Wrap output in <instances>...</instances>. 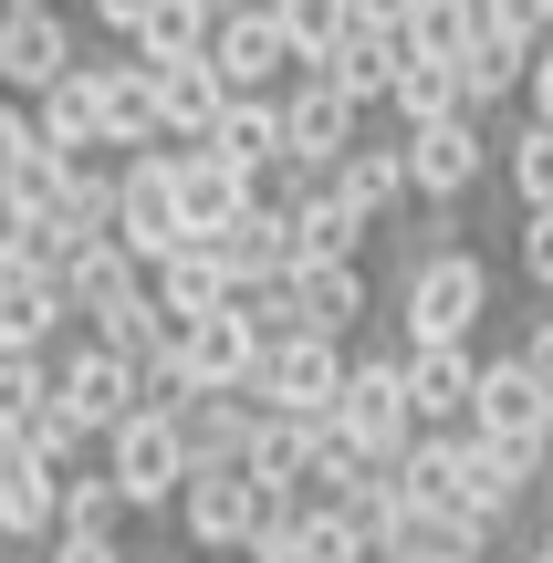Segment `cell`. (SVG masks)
Returning <instances> with one entry per match:
<instances>
[{
  "label": "cell",
  "mask_w": 553,
  "mask_h": 563,
  "mask_svg": "<svg viewBox=\"0 0 553 563\" xmlns=\"http://www.w3.org/2000/svg\"><path fill=\"white\" fill-rule=\"evenodd\" d=\"M480 313H491V262L471 241H450V251L397 272V344H471Z\"/></svg>",
  "instance_id": "6da1fadb"
},
{
  "label": "cell",
  "mask_w": 553,
  "mask_h": 563,
  "mask_svg": "<svg viewBox=\"0 0 553 563\" xmlns=\"http://www.w3.org/2000/svg\"><path fill=\"white\" fill-rule=\"evenodd\" d=\"M283 511H292V490H272L262 470H199L188 501H178V522H188V543H199V553H251Z\"/></svg>",
  "instance_id": "7a4b0ae2"
},
{
  "label": "cell",
  "mask_w": 553,
  "mask_h": 563,
  "mask_svg": "<svg viewBox=\"0 0 553 563\" xmlns=\"http://www.w3.org/2000/svg\"><path fill=\"white\" fill-rule=\"evenodd\" d=\"M334 428H345L366 460H408L418 439V386H408V344L397 355H355L345 397H334Z\"/></svg>",
  "instance_id": "3957f363"
},
{
  "label": "cell",
  "mask_w": 553,
  "mask_h": 563,
  "mask_svg": "<svg viewBox=\"0 0 553 563\" xmlns=\"http://www.w3.org/2000/svg\"><path fill=\"white\" fill-rule=\"evenodd\" d=\"M104 470L125 481V501L136 511H167V501H188V481H199V460H188V428H178V407H136V418L104 439Z\"/></svg>",
  "instance_id": "277c9868"
},
{
  "label": "cell",
  "mask_w": 553,
  "mask_h": 563,
  "mask_svg": "<svg viewBox=\"0 0 553 563\" xmlns=\"http://www.w3.org/2000/svg\"><path fill=\"white\" fill-rule=\"evenodd\" d=\"M553 439H522V428H460V511H480L491 532H512L522 490L543 481Z\"/></svg>",
  "instance_id": "5b68a950"
},
{
  "label": "cell",
  "mask_w": 553,
  "mask_h": 563,
  "mask_svg": "<svg viewBox=\"0 0 553 563\" xmlns=\"http://www.w3.org/2000/svg\"><path fill=\"white\" fill-rule=\"evenodd\" d=\"M345 376H355L345 334H313V323H303V334L262 344V386H251V397H262V407H303V418H334Z\"/></svg>",
  "instance_id": "8992f818"
},
{
  "label": "cell",
  "mask_w": 553,
  "mask_h": 563,
  "mask_svg": "<svg viewBox=\"0 0 553 563\" xmlns=\"http://www.w3.org/2000/svg\"><path fill=\"white\" fill-rule=\"evenodd\" d=\"M408 178H418V209H460L480 178H491V115H439L408 136Z\"/></svg>",
  "instance_id": "52a82bcc"
},
{
  "label": "cell",
  "mask_w": 553,
  "mask_h": 563,
  "mask_svg": "<svg viewBox=\"0 0 553 563\" xmlns=\"http://www.w3.org/2000/svg\"><path fill=\"white\" fill-rule=\"evenodd\" d=\"M178 376L199 386V397H251V386H262V323H251L241 302L199 313V323L178 334Z\"/></svg>",
  "instance_id": "ba28073f"
},
{
  "label": "cell",
  "mask_w": 553,
  "mask_h": 563,
  "mask_svg": "<svg viewBox=\"0 0 553 563\" xmlns=\"http://www.w3.org/2000/svg\"><path fill=\"white\" fill-rule=\"evenodd\" d=\"M74 63H84V42H74V11H63V0H42V11H0V84H11L21 104L53 95Z\"/></svg>",
  "instance_id": "9c48e42d"
},
{
  "label": "cell",
  "mask_w": 553,
  "mask_h": 563,
  "mask_svg": "<svg viewBox=\"0 0 553 563\" xmlns=\"http://www.w3.org/2000/svg\"><path fill=\"white\" fill-rule=\"evenodd\" d=\"M209 63H220L230 95H272V84L303 63V42L283 32V11H272V0H251V11H230L220 32H209Z\"/></svg>",
  "instance_id": "30bf717a"
},
{
  "label": "cell",
  "mask_w": 553,
  "mask_h": 563,
  "mask_svg": "<svg viewBox=\"0 0 553 563\" xmlns=\"http://www.w3.org/2000/svg\"><path fill=\"white\" fill-rule=\"evenodd\" d=\"M53 397L74 407V418L95 428V439H115V428H125V418L146 407V376H136V365H125V355H115L104 334H84L74 355H63V386H53Z\"/></svg>",
  "instance_id": "8fae6325"
},
{
  "label": "cell",
  "mask_w": 553,
  "mask_h": 563,
  "mask_svg": "<svg viewBox=\"0 0 553 563\" xmlns=\"http://www.w3.org/2000/svg\"><path fill=\"white\" fill-rule=\"evenodd\" d=\"M167 167H178L188 241H230V220H241V209L262 199V178H251V167H230L220 146H167Z\"/></svg>",
  "instance_id": "7c38bea8"
},
{
  "label": "cell",
  "mask_w": 553,
  "mask_h": 563,
  "mask_svg": "<svg viewBox=\"0 0 553 563\" xmlns=\"http://www.w3.org/2000/svg\"><path fill=\"white\" fill-rule=\"evenodd\" d=\"M63 292H74L84 334H95V323H115L125 302H146V292H157V272H146L125 241H84V251H63Z\"/></svg>",
  "instance_id": "4fadbf2b"
},
{
  "label": "cell",
  "mask_w": 553,
  "mask_h": 563,
  "mask_svg": "<svg viewBox=\"0 0 553 563\" xmlns=\"http://www.w3.org/2000/svg\"><path fill=\"white\" fill-rule=\"evenodd\" d=\"M283 104H292V157H313V167H345L355 146H366V104H355L334 74H303Z\"/></svg>",
  "instance_id": "5bb4252c"
},
{
  "label": "cell",
  "mask_w": 553,
  "mask_h": 563,
  "mask_svg": "<svg viewBox=\"0 0 553 563\" xmlns=\"http://www.w3.org/2000/svg\"><path fill=\"white\" fill-rule=\"evenodd\" d=\"M95 95H104V146H167V95H157V63H136V53H115V63H95Z\"/></svg>",
  "instance_id": "9a60e30c"
},
{
  "label": "cell",
  "mask_w": 553,
  "mask_h": 563,
  "mask_svg": "<svg viewBox=\"0 0 553 563\" xmlns=\"http://www.w3.org/2000/svg\"><path fill=\"white\" fill-rule=\"evenodd\" d=\"M480 365L471 344H408V386H418V428H471L480 407Z\"/></svg>",
  "instance_id": "2e32d148"
},
{
  "label": "cell",
  "mask_w": 553,
  "mask_h": 563,
  "mask_svg": "<svg viewBox=\"0 0 553 563\" xmlns=\"http://www.w3.org/2000/svg\"><path fill=\"white\" fill-rule=\"evenodd\" d=\"M471 428H522V439H553V376H543L533 355H491V365H480Z\"/></svg>",
  "instance_id": "e0dca14e"
},
{
  "label": "cell",
  "mask_w": 553,
  "mask_h": 563,
  "mask_svg": "<svg viewBox=\"0 0 553 563\" xmlns=\"http://www.w3.org/2000/svg\"><path fill=\"white\" fill-rule=\"evenodd\" d=\"M501 553V532L480 522V511H429V501H408V522L387 532V563H491Z\"/></svg>",
  "instance_id": "ac0fdd59"
},
{
  "label": "cell",
  "mask_w": 553,
  "mask_h": 563,
  "mask_svg": "<svg viewBox=\"0 0 553 563\" xmlns=\"http://www.w3.org/2000/svg\"><path fill=\"white\" fill-rule=\"evenodd\" d=\"M115 209H125V167H104V157H63V188H53V230H63V251L115 241Z\"/></svg>",
  "instance_id": "d6986e66"
},
{
  "label": "cell",
  "mask_w": 553,
  "mask_h": 563,
  "mask_svg": "<svg viewBox=\"0 0 553 563\" xmlns=\"http://www.w3.org/2000/svg\"><path fill=\"white\" fill-rule=\"evenodd\" d=\"M63 532V470L53 460H0V543L42 553Z\"/></svg>",
  "instance_id": "ffe728a7"
},
{
  "label": "cell",
  "mask_w": 553,
  "mask_h": 563,
  "mask_svg": "<svg viewBox=\"0 0 553 563\" xmlns=\"http://www.w3.org/2000/svg\"><path fill=\"white\" fill-rule=\"evenodd\" d=\"M157 95H167V146H209V136H220V115L241 104V95L220 84V63H209V53L157 63Z\"/></svg>",
  "instance_id": "44dd1931"
},
{
  "label": "cell",
  "mask_w": 553,
  "mask_h": 563,
  "mask_svg": "<svg viewBox=\"0 0 553 563\" xmlns=\"http://www.w3.org/2000/svg\"><path fill=\"white\" fill-rule=\"evenodd\" d=\"M74 313V292H63V262H32V272H0V344H53Z\"/></svg>",
  "instance_id": "7402d4cb"
},
{
  "label": "cell",
  "mask_w": 553,
  "mask_h": 563,
  "mask_svg": "<svg viewBox=\"0 0 553 563\" xmlns=\"http://www.w3.org/2000/svg\"><path fill=\"white\" fill-rule=\"evenodd\" d=\"M334 188H345V199L366 209L376 230H387V220H408V209H418V178H408V136H387V146H355V157L334 167Z\"/></svg>",
  "instance_id": "603a6c76"
},
{
  "label": "cell",
  "mask_w": 553,
  "mask_h": 563,
  "mask_svg": "<svg viewBox=\"0 0 553 563\" xmlns=\"http://www.w3.org/2000/svg\"><path fill=\"white\" fill-rule=\"evenodd\" d=\"M230 292H241V262H230L220 241H188V251H167V262H157V302H167V313H188V323L220 313Z\"/></svg>",
  "instance_id": "cb8c5ba5"
},
{
  "label": "cell",
  "mask_w": 553,
  "mask_h": 563,
  "mask_svg": "<svg viewBox=\"0 0 553 563\" xmlns=\"http://www.w3.org/2000/svg\"><path fill=\"white\" fill-rule=\"evenodd\" d=\"M209 146H220L230 167H251V178H262V167L292 157V104H283V95H241V104L220 115V136H209Z\"/></svg>",
  "instance_id": "d4e9b609"
},
{
  "label": "cell",
  "mask_w": 553,
  "mask_h": 563,
  "mask_svg": "<svg viewBox=\"0 0 553 563\" xmlns=\"http://www.w3.org/2000/svg\"><path fill=\"white\" fill-rule=\"evenodd\" d=\"M178 428H188V460H199V470H241L251 460V428H262V397H188Z\"/></svg>",
  "instance_id": "484cf974"
},
{
  "label": "cell",
  "mask_w": 553,
  "mask_h": 563,
  "mask_svg": "<svg viewBox=\"0 0 553 563\" xmlns=\"http://www.w3.org/2000/svg\"><path fill=\"white\" fill-rule=\"evenodd\" d=\"M366 241H376V220L345 188H313V199L292 209V251H303V262H366Z\"/></svg>",
  "instance_id": "4316f807"
},
{
  "label": "cell",
  "mask_w": 553,
  "mask_h": 563,
  "mask_svg": "<svg viewBox=\"0 0 553 563\" xmlns=\"http://www.w3.org/2000/svg\"><path fill=\"white\" fill-rule=\"evenodd\" d=\"M303 74H334L355 104H387L397 95V74H408V32H387V21H366V32L345 42L334 63H303Z\"/></svg>",
  "instance_id": "83f0119b"
},
{
  "label": "cell",
  "mask_w": 553,
  "mask_h": 563,
  "mask_svg": "<svg viewBox=\"0 0 553 563\" xmlns=\"http://www.w3.org/2000/svg\"><path fill=\"white\" fill-rule=\"evenodd\" d=\"M42 125H53L63 157H104V95H95V63H74V74L53 84V95H32Z\"/></svg>",
  "instance_id": "f1b7e54d"
},
{
  "label": "cell",
  "mask_w": 553,
  "mask_h": 563,
  "mask_svg": "<svg viewBox=\"0 0 553 563\" xmlns=\"http://www.w3.org/2000/svg\"><path fill=\"white\" fill-rule=\"evenodd\" d=\"M366 313H376L366 262H303V323H313V334H355Z\"/></svg>",
  "instance_id": "f546056e"
},
{
  "label": "cell",
  "mask_w": 553,
  "mask_h": 563,
  "mask_svg": "<svg viewBox=\"0 0 553 563\" xmlns=\"http://www.w3.org/2000/svg\"><path fill=\"white\" fill-rule=\"evenodd\" d=\"M387 115H397V136H418V125H439V115H471V95H460V63H418V53H408V74H397Z\"/></svg>",
  "instance_id": "4dcf8cb0"
},
{
  "label": "cell",
  "mask_w": 553,
  "mask_h": 563,
  "mask_svg": "<svg viewBox=\"0 0 553 563\" xmlns=\"http://www.w3.org/2000/svg\"><path fill=\"white\" fill-rule=\"evenodd\" d=\"M220 251H230L241 272H303V251H292V209H283V199H251L241 220H230Z\"/></svg>",
  "instance_id": "1f68e13d"
},
{
  "label": "cell",
  "mask_w": 553,
  "mask_h": 563,
  "mask_svg": "<svg viewBox=\"0 0 553 563\" xmlns=\"http://www.w3.org/2000/svg\"><path fill=\"white\" fill-rule=\"evenodd\" d=\"M522 84H533V53H522V42L480 32L471 53H460V95H471V115H501V95H522Z\"/></svg>",
  "instance_id": "d6a6232c"
},
{
  "label": "cell",
  "mask_w": 553,
  "mask_h": 563,
  "mask_svg": "<svg viewBox=\"0 0 553 563\" xmlns=\"http://www.w3.org/2000/svg\"><path fill=\"white\" fill-rule=\"evenodd\" d=\"M209 32H220V11H209V0H157V11H146V32L125 42V53H136V63H188V53H209Z\"/></svg>",
  "instance_id": "836d02e7"
},
{
  "label": "cell",
  "mask_w": 553,
  "mask_h": 563,
  "mask_svg": "<svg viewBox=\"0 0 553 563\" xmlns=\"http://www.w3.org/2000/svg\"><path fill=\"white\" fill-rule=\"evenodd\" d=\"M283 11V32L303 42V63H334L355 32H366V0H272Z\"/></svg>",
  "instance_id": "e575fe53"
},
{
  "label": "cell",
  "mask_w": 553,
  "mask_h": 563,
  "mask_svg": "<svg viewBox=\"0 0 553 563\" xmlns=\"http://www.w3.org/2000/svg\"><path fill=\"white\" fill-rule=\"evenodd\" d=\"M501 178H512L522 209H553V115H522L501 136Z\"/></svg>",
  "instance_id": "d590c367"
},
{
  "label": "cell",
  "mask_w": 553,
  "mask_h": 563,
  "mask_svg": "<svg viewBox=\"0 0 553 563\" xmlns=\"http://www.w3.org/2000/svg\"><path fill=\"white\" fill-rule=\"evenodd\" d=\"M471 42H480V0H418V21H408L418 63H460Z\"/></svg>",
  "instance_id": "8d00e7d4"
},
{
  "label": "cell",
  "mask_w": 553,
  "mask_h": 563,
  "mask_svg": "<svg viewBox=\"0 0 553 563\" xmlns=\"http://www.w3.org/2000/svg\"><path fill=\"white\" fill-rule=\"evenodd\" d=\"M125 511H136V501H125L115 470H63V532H115Z\"/></svg>",
  "instance_id": "74e56055"
},
{
  "label": "cell",
  "mask_w": 553,
  "mask_h": 563,
  "mask_svg": "<svg viewBox=\"0 0 553 563\" xmlns=\"http://www.w3.org/2000/svg\"><path fill=\"white\" fill-rule=\"evenodd\" d=\"M480 32H491V42H522V53H543V42H553V11H543V0H480Z\"/></svg>",
  "instance_id": "f35d334b"
},
{
  "label": "cell",
  "mask_w": 553,
  "mask_h": 563,
  "mask_svg": "<svg viewBox=\"0 0 553 563\" xmlns=\"http://www.w3.org/2000/svg\"><path fill=\"white\" fill-rule=\"evenodd\" d=\"M522 282L553 292V209H522Z\"/></svg>",
  "instance_id": "ab89813d"
},
{
  "label": "cell",
  "mask_w": 553,
  "mask_h": 563,
  "mask_svg": "<svg viewBox=\"0 0 553 563\" xmlns=\"http://www.w3.org/2000/svg\"><path fill=\"white\" fill-rule=\"evenodd\" d=\"M42 553H53V563H136V553L115 543V532H53Z\"/></svg>",
  "instance_id": "60d3db41"
},
{
  "label": "cell",
  "mask_w": 553,
  "mask_h": 563,
  "mask_svg": "<svg viewBox=\"0 0 553 563\" xmlns=\"http://www.w3.org/2000/svg\"><path fill=\"white\" fill-rule=\"evenodd\" d=\"M146 11H157V0H95V11H84V21H104V32H115V42H136V32H146Z\"/></svg>",
  "instance_id": "b9f144b4"
},
{
  "label": "cell",
  "mask_w": 553,
  "mask_h": 563,
  "mask_svg": "<svg viewBox=\"0 0 553 563\" xmlns=\"http://www.w3.org/2000/svg\"><path fill=\"white\" fill-rule=\"evenodd\" d=\"M522 95H533V115H553V42L533 53V84H522Z\"/></svg>",
  "instance_id": "7bdbcfd3"
},
{
  "label": "cell",
  "mask_w": 553,
  "mask_h": 563,
  "mask_svg": "<svg viewBox=\"0 0 553 563\" xmlns=\"http://www.w3.org/2000/svg\"><path fill=\"white\" fill-rule=\"evenodd\" d=\"M366 21H387V32H408V21H418V0H366Z\"/></svg>",
  "instance_id": "ee69618b"
},
{
  "label": "cell",
  "mask_w": 553,
  "mask_h": 563,
  "mask_svg": "<svg viewBox=\"0 0 553 563\" xmlns=\"http://www.w3.org/2000/svg\"><path fill=\"white\" fill-rule=\"evenodd\" d=\"M522 355H533V365H543V376H553V313L533 323V334H522Z\"/></svg>",
  "instance_id": "f6af8a7d"
},
{
  "label": "cell",
  "mask_w": 553,
  "mask_h": 563,
  "mask_svg": "<svg viewBox=\"0 0 553 563\" xmlns=\"http://www.w3.org/2000/svg\"><path fill=\"white\" fill-rule=\"evenodd\" d=\"M0 11H42V0H0ZM63 11H74V0H63Z\"/></svg>",
  "instance_id": "bcb514c9"
},
{
  "label": "cell",
  "mask_w": 553,
  "mask_h": 563,
  "mask_svg": "<svg viewBox=\"0 0 553 563\" xmlns=\"http://www.w3.org/2000/svg\"><path fill=\"white\" fill-rule=\"evenodd\" d=\"M209 11H220V21H230V11H251V0H209Z\"/></svg>",
  "instance_id": "7dc6e473"
},
{
  "label": "cell",
  "mask_w": 553,
  "mask_h": 563,
  "mask_svg": "<svg viewBox=\"0 0 553 563\" xmlns=\"http://www.w3.org/2000/svg\"><path fill=\"white\" fill-rule=\"evenodd\" d=\"M522 563H553V553H543V543H533V553H522Z\"/></svg>",
  "instance_id": "c3c4849f"
},
{
  "label": "cell",
  "mask_w": 553,
  "mask_h": 563,
  "mask_svg": "<svg viewBox=\"0 0 553 563\" xmlns=\"http://www.w3.org/2000/svg\"><path fill=\"white\" fill-rule=\"evenodd\" d=\"M21 563H53V553H21Z\"/></svg>",
  "instance_id": "681fc988"
},
{
  "label": "cell",
  "mask_w": 553,
  "mask_h": 563,
  "mask_svg": "<svg viewBox=\"0 0 553 563\" xmlns=\"http://www.w3.org/2000/svg\"><path fill=\"white\" fill-rule=\"evenodd\" d=\"M220 563H251V553H220Z\"/></svg>",
  "instance_id": "f907efd6"
},
{
  "label": "cell",
  "mask_w": 553,
  "mask_h": 563,
  "mask_svg": "<svg viewBox=\"0 0 553 563\" xmlns=\"http://www.w3.org/2000/svg\"><path fill=\"white\" fill-rule=\"evenodd\" d=\"M74 11H95V0H74Z\"/></svg>",
  "instance_id": "816d5d0a"
},
{
  "label": "cell",
  "mask_w": 553,
  "mask_h": 563,
  "mask_svg": "<svg viewBox=\"0 0 553 563\" xmlns=\"http://www.w3.org/2000/svg\"><path fill=\"white\" fill-rule=\"evenodd\" d=\"M543 11H553V0H543Z\"/></svg>",
  "instance_id": "f5cc1de1"
}]
</instances>
